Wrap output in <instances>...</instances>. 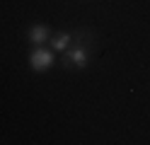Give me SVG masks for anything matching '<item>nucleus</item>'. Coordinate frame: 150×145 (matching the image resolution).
<instances>
[{
	"instance_id": "nucleus-1",
	"label": "nucleus",
	"mask_w": 150,
	"mask_h": 145,
	"mask_svg": "<svg viewBox=\"0 0 150 145\" xmlns=\"http://www.w3.org/2000/svg\"><path fill=\"white\" fill-rule=\"evenodd\" d=\"M90 61V46H82V44H75L73 48H65L63 51V68H68V70H82V68L87 65Z\"/></svg>"
},
{
	"instance_id": "nucleus-2",
	"label": "nucleus",
	"mask_w": 150,
	"mask_h": 145,
	"mask_svg": "<svg viewBox=\"0 0 150 145\" xmlns=\"http://www.w3.org/2000/svg\"><path fill=\"white\" fill-rule=\"evenodd\" d=\"M51 65H53V53H51V51L36 46L34 51L29 53V68H32L34 73H46Z\"/></svg>"
},
{
	"instance_id": "nucleus-3",
	"label": "nucleus",
	"mask_w": 150,
	"mask_h": 145,
	"mask_svg": "<svg viewBox=\"0 0 150 145\" xmlns=\"http://www.w3.org/2000/svg\"><path fill=\"white\" fill-rule=\"evenodd\" d=\"M70 44H73V34L70 32H58V34L51 36V48L53 51H65Z\"/></svg>"
},
{
	"instance_id": "nucleus-4",
	"label": "nucleus",
	"mask_w": 150,
	"mask_h": 145,
	"mask_svg": "<svg viewBox=\"0 0 150 145\" xmlns=\"http://www.w3.org/2000/svg\"><path fill=\"white\" fill-rule=\"evenodd\" d=\"M49 36H51V34H49V27H46V24H34V27L29 29V41L36 44V46L44 44Z\"/></svg>"
}]
</instances>
